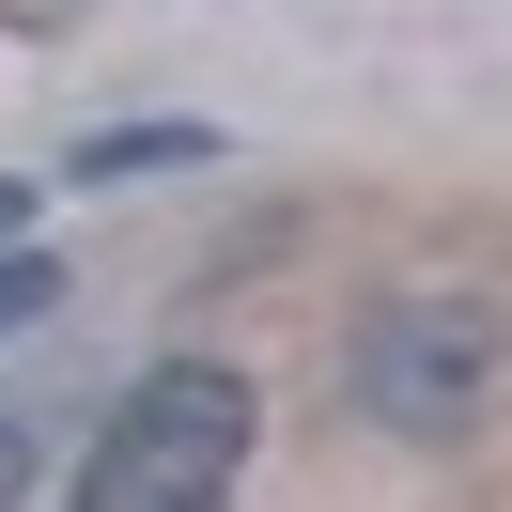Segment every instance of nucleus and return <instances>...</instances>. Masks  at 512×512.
<instances>
[{"label": "nucleus", "instance_id": "f257e3e1", "mask_svg": "<svg viewBox=\"0 0 512 512\" xmlns=\"http://www.w3.org/2000/svg\"><path fill=\"white\" fill-rule=\"evenodd\" d=\"M233 466H249V388H233L218 357H171V373H140V404L94 435L78 512H233Z\"/></svg>", "mask_w": 512, "mask_h": 512}, {"label": "nucleus", "instance_id": "f03ea898", "mask_svg": "<svg viewBox=\"0 0 512 512\" xmlns=\"http://www.w3.org/2000/svg\"><path fill=\"white\" fill-rule=\"evenodd\" d=\"M497 357H512V326L481 311V295H388V311H357L342 388L388 435H466V419L497 404Z\"/></svg>", "mask_w": 512, "mask_h": 512}, {"label": "nucleus", "instance_id": "7ed1b4c3", "mask_svg": "<svg viewBox=\"0 0 512 512\" xmlns=\"http://www.w3.org/2000/svg\"><path fill=\"white\" fill-rule=\"evenodd\" d=\"M187 156H218V125H109V140H78V187H125V171H187Z\"/></svg>", "mask_w": 512, "mask_h": 512}, {"label": "nucleus", "instance_id": "20e7f679", "mask_svg": "<svg viewBox=\"0 0 512 512\" xmlns=\"http://www.w3.org/2000/svg\"><path fill=\"white\" fill-rule=\"evenodd\" d=\"M32 466H47V435H32V419H0V512L32 497Z\"/></svg>", "mask_w": 512, "mask_h": 512}, {"label": "nucleus", "instance_id": "39448f33", "mask_svg": "<svg viewBox=\"0 0 512 512\" xmlns=\"http://www.w3.org/2000/svg\"><path fill=\"white\" fill-rule=\"evenodd\" d=\"M32 311H47V264L16 249V264H0V326H32Z\"/></svg>", "mask_w": 512, "mask_h": 512}]
</instances>
